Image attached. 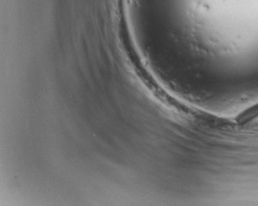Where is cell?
Segmentation results:
<instances>
[{"label": "cell", "instance_id": "cell-1", "mask_svg": "<svg viewBox=\"0 0 258 206\" xmlns=\"http://www.w3.org/2000/svg\"><path fill=\"white\" fill-rule=\"evenodd\" d=\"M258 118V103L243 110L235 117V121L239 125H245Z\"/></svg>", "mask_w": 258, "mask_h": 206}]
</instances>
